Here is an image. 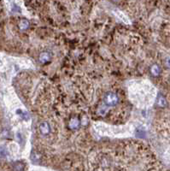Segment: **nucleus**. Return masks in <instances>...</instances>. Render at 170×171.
I'll return each instance as SVG.
<instances>
[{
	"label": "nucleus",
	"instance_id": "nucleus-4",
	"mask_svg": "<svg viewBox=\"0 0 170 171\" xmlns=\"http://www.w3.org/2000/svg\"><path fill=\"white\" fill-rule=\"evenodd\" d=\"M151 73L153 75H158L160 73V69L158 66L154 65L153 67H151Z\"/></svg>",
	"mask_w": 170,
	"mask_h": 171
},
{
	"label": "nucleus",
	"instance_id": "nucleus-2",
	"mask_svg": "<svg viewBox=\"0 0 170 171\" xmlns=\"http://www.w3.org/2000/svg\"><path fill=\"white\" fill-rule=\"evenodd\" d=\"M39 129H40L41 134H47L49 133V131H50L49 124L47 122H42V123L39 125Z\"/></svg>",
	"mask_w": 170,
	"mask_h": 171
},
{
	"label": "nucleus",
	"instance_id": "nucleus-6",
	"mask_svg": "<svg viewBox=\"0 0 170 171\" xmlns=\"http://www.w3.org/2000/svg\"><path fill=\"white\" fill-rule=\"evenodd\" d=\"M28 26H29V22H28L27 20H22V21L21 22V23H20V27H21L22 29H26V28H27Z\"/></svg>",
	"mask_w": 170,
	"mask_h": 171
},
{
	"label": "nucleus",
	"instance_id": "nucleus-1",
	"mask_svg": "<svg viewBox=\"0 0 170 171\" xmlns=\"http://www.w3.org/2000/svg\"><path fill=\"white\" fill-rule=\"evenodd\" d=\"M105 100L109 105H116L117 104L118 98H117L116 94H115V93H109L106 95Z\"/></svg>",
	"mask_w": 170,
	"mask_h": 171
},
{
	"label": "nucleus",
	"instance_id": "nucleus-3",
	"mask_svg": "<svg viewBox=\"0 0 170 171\" xmlns=\"http://www.w3.org/2000/svg\"><path fill=\"white\" fill-rule=\"evenodd\" d=\"M39 59H40V61H41L42 63H46V62L49 61V59H50V55H49V53H47V52L42 53V54L40 55V57H39Z\"/></svg>",
	"mask_w": 170,
	"mask_h": 171
},
{
	"label": "nucleus",
	"instance_id": "nucleus-7",
	"mask_svg": "<svg viewBox=\"0 0 170 171\" xmlns=\"http://www.w3.org/2000/svg\"><path fill=\"white\" fill-rule=\"evenodd\" d=\"M158 104L161 105V106H164V105L166 104L165 99L163 98V97H160V98L158 99Z\"/></svg>",
	"mask_w": 170,
	"mask_h": 171
},
{
	"label": "nucleus",
	"instance_id": "nucleus-5",
	"mask_svg": "<svg viewBox=\"0 0 170 171\" xmlns=\"http://www.w3.org/2000/svg\"><path fill=\"white\" fill-rule=\"evenodd\" d=\"M79 125H80V122L76 119H73L69 122V126H70L71 128H76V127H79Z\"/></svg>",
	"mask_w": 170,
	"mask_h": 171
}]
</instances>
